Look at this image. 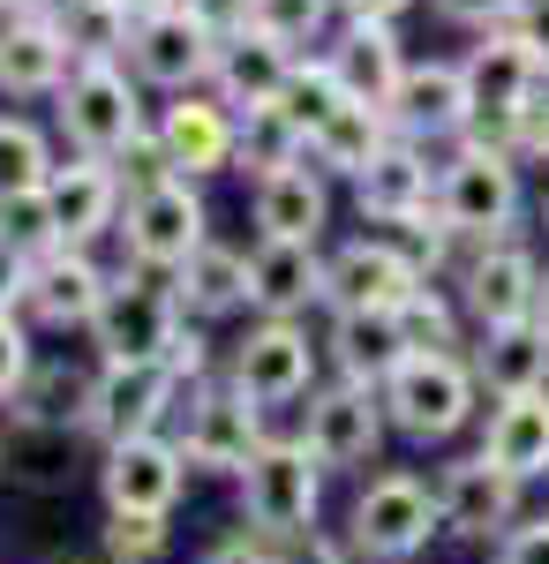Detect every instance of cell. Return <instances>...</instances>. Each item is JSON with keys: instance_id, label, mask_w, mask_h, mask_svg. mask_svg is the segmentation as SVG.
<instances>
[{"instance_id": "15", "label": "cell", "mask_w": 549, "mask_h": 564, "mask_svg": "<svg viewBox=\"0 0 549 564\" xmlns=\"http://www.w3.org/2000/svg\"><path fill=\"white\" fill-rule=\"evenodd\" d=\"M542 302V263L527 257L519 241H482L474 263L460 271V308L482 324V332H497V324H527Z\"/></svg>"}, {"instance_id": "18", "label": "cell", "mask_w": 549, "mask_h": 564, "mask_svg": "<svg viewBox=\"0 0 549 564\" xmlns=\"http://www.w3.org/2000/svg\"><path fill=\"white\" fill-rule=\"evenodd\" d=\"M391 113V135L399 143H422V135H466L474 121V106H466V76L452 61H422V68H407V84L399 98L384 106Z\"/></svg>"}, {"instance_id": "42", "label": "cell", "mask_w": 549, "mask_h": 564, "mask_svg": "<svg viewBox=\"0 0 549 564\" xmlns=\"http://www.w3.org/2000/svg\"><path fill=\"white\" fill-rule=\"evenodd\" d=\"M181 8H189L218 45H234V39H249V31H256V0H181Z\"/></svg>"}, {"instance_id": "32", "label": "cell", "mask_w": 549, "mask_h": 564, "mask_svg": "<svg viewBox=\"0 0 549 564\" xmlns=\"http://www.w3.org/2000/svg\"><path fill=\"white\" fill-rule=\"evenodd\" d=\"M53 31L68 39L76 61H114L136 39V15H128L121 0H53Z\"/></svg>"}, {"instance_id": "34", "label": "cell", "mask_w": 549, "mask_h": 564, "mask_svg": "<svg viewBox=\"0 0 549 564\" xmlns=\"http://www.w3.org/2000/svg\"><path fill=\"white\" fill-rule=\"evenodd\" d=\"M338 106H346V84H338L332 61H294V76H287V90H279V113H287L301 135H316Z\"/></svg>"}, {"instance_id": "12", "label": "cell", "mask_w": 549, "mask_h": 564, "mask_svg": "<svg viewBox=\"0 0 549 564\" xmlns=\"http://www.w3.org/2000/svg\"><path fill=\"white\" fill-rule=\"evenodd\" d=\"M422 263L391 241H346L324 263V308L332 316H399L407 294H422Z\"/></svg>"}, {"instance_id": "39", "label": "cell", "mask_w": 549, "mask_h": 564, "mask_svg": "<svg viewBox=\"0 0 549 564\" xmlns=\"http://www.w3.org/2000/svg\"><path fill=\"white\" fill-rule=\"evenodd\" d=\"M324 15H332V0H256V31L279 45H309L324 31Z\"/></svg>"}, {"instance_id": "10", "label": "cell", "mask_w": 549, "mask_h": 564, "mask_svg": "<svg viewBox=\"0 0 549 564\" xmlns=\"http://www.w3.org/2000/svg\"><path fill=\"white\" fill-rule=\"evenodd\" d=\"M316 339L301 332V324H287V316H263L249 339L234 347V361H226V384L249 391L256 406L271 414V406H294V399H309L316 391Z\"/></svg>"}, {"instance_id": "50", "label": "cell", "mask_w": 549, "mask_h": 564, "mask_svg": "<svg viewBox=\"0 0 549 564\" xmlns=\"http://www.w3.org/2000/svg\"><path fill=\"white\" fill-rule=\"evenodd\" d=\"M519 151H535V159H549V98H535V106L519 113Z\"/></svg>"}, {"instance_id": "3", "label": "cell", "mask_w": 549, "mask_h": 564, "mask_svg": "<svg viewBox=\"0 0 549 564\" xmlns=\"http://www.w3.org/2000/svg\"><path fill=\"white\" fill-rule=\"evenodd\" d=\"M429 534H444V512H437V481L422 475H377L346 512V550L369 564H415Z\"/></svg>"}, {"instance_id": "33", "label": "cell", "mask_w": 549, "mask_h": 564, "mask_svg": "<svg viewBox=\"0 0 549 564\" xmlns=\"http://www.w3.org/2000/svg\"><path fill=\"white\" fill-rule=\"evenodd\" d=\"M301 151H309V135L279 113V106H263V113H241V129H234V166L256 181L287 174V166H301Z\"/></svg>"}, {"instance_id": "53", "label": "cell", "mask_w": 549, "mask_h": 564, "mask_svg": "<svg viewBox=\"0 0 549 564\" xmlns=\"http://www.w3.org/2000/svg\"><path fill=\"white\" fill-rule=\"evenodd\" d=\"M8 8V23H23V15H53V0H0Z\"/></svg>"}, {"instance_id": "20", "label": "cell", "mask_w": 549, "mask_h": 564, "mask_svg": "<svg viewBox=\"0 0 549 564\" xmlns=\"http://www.w3.org/2000/svg\"><path fill=\"white\" fill-rule=\"evenodd\" d=\"M45 204H53V218H61V241H68V249L98 241V234L121 218V174H114V159H76V166H53Z\"/></svg>"}, {"instance_id": "29", "label": "cell", "mask_w": 549, "mask_h": 564, "mask_svg": "<svg viewBox=\"0 0 549 564\" xmlns=\"http://www.w3.org/2000/svg\"><path fill=\"white\" fill-rule=\"evenodd\" d=\"M324 212H332V196H324L316 166H287V174L256 181V226H263V241H316Z\"/></svg>"}, {"instance_id": "31", "label": "cell", "mask_w": 549, "mask_h": 564, "mask_svg": "<svg viewBox=\"0 0 549 564\" xmlns=\"http://www.w3.org/2000/svg\"><path fill=\"white\" fill-rule=\"evenodd\" d=\"M173 294H181V308H196V316L249 308V257H241V249L204 241V249L189 257V271H173Z\"/></svg>"}, {"instance_id": "37", "label": "cell", "mask_w": 549, "mask_h": 564, "mask_svg": "<svg viewBox=\"0 0 549 564\" xmlns=\"http://www.w3.org/2000/svg\"><path fill=\"white\" fill-rule=\"evenodd\" d=\"M0 241H8V249H23L31 263L53 257V249H68V241H61V218H53V204H45V188H39V196L0 204Z\"/></svg>"}, {"instance_id": "13", "label": "cell", "mask_w": 549, "mask_h": 564, "mask_svg": "<svg viewBox=\"0 0 549 564\" xmlns=\"http://www.w3.org/2000/svg\"><path fill=\"white\" fill-rule=\"evenodd\" d=\"M519 489H527V481L505 475V467L482 459V452L437 467V512H444V534H460V542H505L512 527H519Z\"/></svg>"}, {"instance_id": "25", "label": "cell", "mask_w": 549, "mask_h": 564, "mask_svg": "<svg viewBox=\"0 0 549 564\" xmlns=\"http://www.w3.org/2000/svg\"><path fill=\"white\" fill-rule=\"evenodd\" d=\"M234 113L218 106V98H181V106H166V121H159V143H166L173 174L196 181V174H218V166H234Z\"/></svg>"}, {"instance_id": "6", "label": "cell", "mask_w": 549, "mask_h": 564, "mask_svg": "<svg viewBox=\"0 0 549 564\" xmlns=\"http://www.w3.org/2000/svg\"><path fill=\"white\" fill-rule=\"evenodd\" d=\"M173 332H181V294L159 286L151 271H121L106 308H98V324H90L98 361H166Z\"/></svg>"}, {"instance_id": "38", "label": "cell", "mask_w": 549, "mask_h": 564, "mask_svg": "<svg viewBox=\"0 0 549 564\" xmlns=\"http://www.w3.org/2000/svg\"><path fill=\"white\" fill-rule=\"evenodd\" d=\"M173 542V520L159 512H106V564H159Z\"/></svg>"}, {"instance_id": "21", "label": "cell", "mask_w": 549, "mask_h": 564, "mask_svg": "<svg viewBox=\"0 0 549 564\" xmlns=\"http://www.w3.org/2000/svg\"><path fill=\"white\" fill-rule=\"evenodd\" d=\"M76 68H84V61L53 31V15H23V23L0 31V90H15V98H45V90L61 98Z\"/></svg>"}, {"instance_id": "7", "label": "cell", "mask_w": 549, "mask_h": 564, "mask_svg": "<svg viewBox=\"0 0 549 564\" xmlns=\"http://www.w3.org/2000/svg\"><path fill=\"white\" fill-rule=\"evenodd\" d=\"M173 369L166 361H98L90 369V414L84 430L98 444H128V436H159L173 414Z\"/></svg>"}, {"instance_id": "8", "label": "cell", "mask_w": 549, "mask_h": 564, "mask_svg": "<svg viewBox=\"0 0 549 564\" xmlns=\"http://www.w3.org/2000/svg\"><path fill=\"white\" fill-rule=\"evenodd\" d=\"M121 241L136 271H189V257L212 241V212H204L196 181H166L151 196H128Z\"/></svg>"}, {"instance_id": "51", "label": "cell", "mask_w": 549, "mask_h": 564, "mask_svg": "<svg viewBox=\"0 0 549 564\" xmlns=\"http://www.w3.org/2000/svg\"><path fill=\"white\" fill-rule=\"evenodd\" d=\"M338 8H346V23H391L407 0H338Z\"/></svg>"}, {"instance_id": "19", "label": "cell", "mask_w": 549, "mask_h": 564, "mask_svg": "<svg viewBox=\"0 0 549 564\" xmlns=\"http://www.w3.org/2000/svg\"><path fill=\"white\" fill-rule=\"evenodd\" d=\"M309 302H324V257L316 241H256L249 249V308L294 324Z\"/></svg>"}, {"instance_id": "1", "label": "cell", "mask_w": 549, "mask_h": 564, "mask_svg": "<svg viewBox=\"0 0 549 564\" xmlns=\"http://www.w3.org/2000/svg\"><path fill=\"white\" fill-rule=\"evenodd\" d=\"M316 512H324V467L301 436H271L241 475V520L263 534V542H309L316 534Z\"/></svg>"}, {"instance_id": "16", "label": "cell", "mask_w": 549, "mask_h": 564, "mask_svg": "<svg viewBox=\"0 0 549 564\" xmlns=\"http://www.w3.org/2000/svg\"><path fill=\"white\" fill-rule=\"evenodd\" d=\"M114 294V279L84 257V249H53V257L31 263V294H23V316L45 324V332H90L98 308Z\"/></svg>"}, {"instance_id": "40", "label": "cell", "mask_w": 549, "mask_h": 564, "mask_svg": "<svg viewBox=\"0 0 549 564\" xmlns=\"http://www.w3.org/2000/svg\"><path fill=\"white\" fill-rule=\"evenodd\" d=\"M114 174H121L128 196H151V188L181 181V174H173V159H166V143H159V129H143V135H136L121 159H114Z\"/></svg>"}, {"instance_id": "5", "label": "cell", "mask_w": 549, "mask_h": 564, "mask_svg": "<svg viewBox=\"0 0 549 564\" xmlns=\"http://www.w3.org/2000/svg\"><path fill=\"white\" fill-rule=\"evenodd\" d=\"M384 430H391V414H384L377 384H346V377H332L324 391H309V430H301V444L316 452L324 475L369 467V459L384 452Z\"/></svg>"}, {"instance_id": "43", "label": "cell", "mask_w": 549, "mask_h": 564, "mask_svg": "<svg viewBox=\"0 0 549 564\" xmlns=\"http://www.w3.org/2000/svg\"><path fill=\"white\" fill-rule=\"evenodd\" d=\"M166 369H173V384H212V339L181 324L173 347H166Z\"/></svg>"}, {"instance_id": "49", "label": "cell", "mask_w": 549, "mask_h": 564, "mask_svg": "<svg viewBox=\"0 0 549 564\" xmlns=\"http://www.w3.org/2000/svg\"><path fill=\"white\" fill-rule=\"evenodd\" d=\"M279 564H354V550H346V542H332V534H309V542H287V550H279Z\"/></svg>"}, {"instance_id": "24", "label": "cell", "mask_w": 549, "mask_h": 564, "mask_svg": "<svg viewBox=\"0 0 549 564\" xmlns=\"http://www.w3.org/2000/svg\"><path fill=\"white\" fill-rule=\"evenodd\" d=\"M354 196H362V218H384V226H429L437 218V181H429V159L415 143H391L354 181Z\"/></svg>"}, {"instance_id": "17", "label": "cell", "mask_w": 549, "mask_h": 564, "mask_svg": "<svg viewBox=\"0 0 549 564\" xmlns=\"http://www.w3.org/2000/svg\"><path fill=\"white\" fill-rule=\"evenodd\" d=\"M128 61H136V76H143V84H159V90H196V84L218 68V39L196 23V15H189V8H173V15L136 23Z\"/></svg>"}, {"instance_id": "27", "label": "cell", "mask_w": 549, "mask_h": 564, "mask_svg": "<svg viewBox=\"0 0 549 564\" xmlns=\"http://www.w3.org/2000/svg\"><path fill=\"white\" fill-rule=\"evenodd\" d=\"M474 361V384L489 399H512V391H542L549 384V332L527 316V324H497L482 332V347L466 354Z\"/></svg>"}, {"instance_id": "22", "label": "cell", "mask_w": 549, "mask_h": 564, "mask_svg": "<svg viewBox=\"0 0 549 564\" xmlns=\"http://www.w3.org/2000/svg\"><path fill=\"white\" fill-rule=\"evenodd\" d=\"M482 459H497V467L519 475V481L549 475V384L512 391V399L489 406V422H482Z\"/></svg>"}, {"instance_id": "30", "label": "cell", "mask_w": 549, "mask_h": 564, "mask_svg": "<svg viewBox=\"0 0 549 564\" xmlns=\"http://www.w3.org/2000/svg\"><path fill=\"white\" fill-rule=\"evenodd\" d=\"M324 354L346 384H384L407 361V339H399V316H332Z\"/></svg>"}, {"instance_id": "28", "label": "cell", "mask_w": 549, "mask_h": 564, "mask_svg": "<svg viewBox=\"0 0 549 564\" xmlns=\"http://www.w3.org/2000/svg\"><path fill=\"white\" fill-rule=\"evenodd\" d=\"M391 143H399V135H391V113H384V106H362V98H346L332 121L309 135V159H316L324 174L362 181V174L384 159V151H391Z\"/></svg>"}, {"instance_id": "23", "label": "cell", "mask_w": 549, "mask_h": 564, "mask_svg": "<svg viewBox=\"0 0 549 564\" xmlns=\"http://www.w3.org/2000/svg\"><path fill=\"white\" fill-rule=\"evenodd\" d=\"M287 76H294V45L263 39V31L218 45V68H212L218 106H226V113H263V106H279Z\"/></svg>"}, {"instance_id": "46", "label": "cell", "mask_w": 549, "mask_h": 564, "mask_svg": "<svg viewBox=\"0 0 549 564\" xmlns=\"http://www.w3.org/2000/svg\"><path fill=\"white\" fill-rule=\"evenodd\" d=\"M505 31H519V39H527V53H535V61L549 68V0H519Z\"/></svg>"}, {"instance_id": "55", "label": "cell", "mask_w": 549, "mask_h": 564, "mask_svg": "<svg viewBox=\"0 0 549 564\" xmlns=\"http://www.w3.org/2000/svg\"><path fill=\"white\" fill-rule=\"evenodd\" d=\"M0 459H8V452H0Z\"/></svg>"}, {"instance_id": "11", "label": "cell", "mask_w": 549, "mask_h": 564, "mask_svg": "<svg viewBox=\"0 0 549 564\" xmlns=\"http://www.w3.org/2000/svg\"><path fill=\"white\" fill-rule=\"evenodd\" d=\"M519 212V166L505 151H460L444 174H437V218L460 234V241H497Z\"/></svg>"}, {"instance_id": "54", "label": "cell", "mask_w": 549, "mask_h": 564, "mask_svg": "<svg viewBox=\"0 0 549 564\" xmlns=\"http://www.w3.org/2000/svg\"><path fill=\"white\" fill-rule=\"evenodd\" d=\"M535 324L549 332V271H542V302H535Z\"/></svg>"}, {"instance_id": "48", "label": "cell", "mask_w": 549, "mask_h": 564, "mask_svg": "<svg viewBox=\"0 0 549 564\" xmlns=\"http://www.w3.org/2000/svg\"><path fill=\"white\" fill-rule=\"evenodd\" d=\"M23 294H31V257L0 241V308H23Z\"/></svg>"}, {"instance_id": "2", "label": "cell", "mask_w": 549, "mask_h": 564, "mask_svg": "<svg viewBox=\"0 0 549 564\" xmlns=\"http://www.w3.org/2000/svg\"><path fill=\"white\" fill-rule=\"evenodd\" d=\"M384 414L391 430L415 436V444H444L474 422V361L466 354H407L391 377H384Z\"/></svg>"}, {"instance_id": "14", "label": "cell", "mask_w": 549, "mask_h": 564, "mask_svg": "<svg viewBox=\"0 0 549 564\" xmlns=\"http://www.w3.org/2000/svg\"><path fill=\"white\" fill-rule=\"evenodd\" d=\"M181 481H189V452H181L166 430L106 444V459H98V497H106V512H159V520H173Z\"/></svg>"}, {"instance_id": "26", "label": "cell", "mask_w": 549, "mask_h": 564, "mask_svg": "<svg viewBox=\"0 0 549 564\" xmlns=\"http://www.w3.org/2000/svg\"><path fill=\"white\" fill-rule=\"evenodd\" d=\"M324 61L338 68L346 98H362V106H391L399 84H407V53H399V39H391V23H346Z\"/></svg>"}, {"instance_id": "45", "label": "cell", "mask_w": 549, "mask_h": 564, "mask_svg": "<svg viewBox=\"0 0 549 564\" xmlns=\"http://www.w3.org/2000/svg\"><path fill=\"white\" fill-rule=\"evenodd\" d=\"M196 564H279V542H263L256 527H241V534H226V542H212Z\"/></svg>"}, {"instance_id": "52", "label": "cell", "mask_w": 549, "mask_h": 564, "mask_svg": "<svg viewBox=\"0 0 549 564\" xmlns=\"http://www.w3.org/2000/svg\"><path fill=\"white\" fill-rule=\"evenodd\" d=\"M128 15H136V23H151V15H173V8H181V0H121Z\"/></svg>"}, {"instance_id": "44", "label": "cell", "mask_w": 549, "mask_h": 564, "mask_svg": "<svg viewBox=\"0 0 549 564\" xmlns=\"http://www.w3.org/2000/svg\"><path fill=\"white\" fill-rule=\"evenodd\" d=\"M497 564H549V512L512 527L505 542H497Z\"/></svg>"}, {"instance_id": "9", "label": "cell", "mask_w": 549, "mask_h": 564, "mask_svg": "<svg viewBox=\"0 0 549 564\" xmlns=\"http://www.w3.org/2000/svg\"><path fill=\"white\" fill-rule=\"evenodd\" d=\"M61 129L84 159H121L128 143L143 135V106H136V84H128L114 61H84L68 90H61Z\"/></svg>"}, {"instance_id": "4", "label": "cell", "mask_w": 549, "mask_h": 564, "mask_svg": "<svg viewBox=\"0 0 549 564\" xmlns=\"http://www.w3.org/2000/svg\"><path fill=\"white\" fill-rule=\"evenodd\" d=\"M173 444H181L189 467H204V475H249V459L271 436H263V406H256L249 391L196 384L189 406H181V436H173Z\"/></svg>"}, {"instance_id": "41", "label": "cell", "mask_w": 549, "mask_h": 564, "mask_svg": "<svg viewBox=\"0 0 549 564\" xmlns=\"http://www.w3.org/2000/svg\"><path fill=\"white\" fill-rule=\"evenodd\" d=\"M31 377H39V354H31V332H23V316H15V308H0V399L15 406Z\"/></svg>"}, {"instance_id": "36", "label": "cell", "mask_w": 549, "mask_h": 564, "mask_svg": "<svg viewBox=\"0 0 549 564\" xmlns=\"http://www.w3.org/2000/svg\"><path fill=\"white\" fill-rule=\"evenodd\" d=\"M399 339H407V354H452L460 347V302H452L444 286L407 294V302H399Z\"/></svg>"}, {"instance_id": "35", "label": "cell", "mask_w": 549, "mask_h": 564, "mask_svg": "<svg viewBox=\"0 0 549 564\" xmlns=\"http://www.w3.org/2000/svg\"><path fill=\"white\" fill-rule=\"evenodd\" d=\"M45 181H53V151H45V135L31 129V121H0V204L39 196Z\"/></svg>"}, {"instance_id": "47", "label": "cell", "mask_w": 549, "mask_h": 564, "mask_svg": "<svg viewBox=\"0 0 549 564\" xmlns=\"http://www.w3.org/2000/svg\"><path fill=\"white\" fill-rule=\"evenodd\" d=\"M437 8H444L452 23H482V31H505L519 0H437Z\"/></svg>"}]
</instances>
